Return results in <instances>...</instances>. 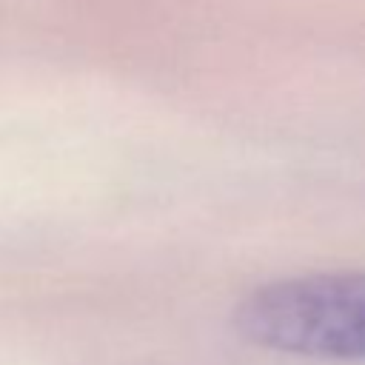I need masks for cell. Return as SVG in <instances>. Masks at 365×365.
Segmentation results:
<instances>
[{
  "instance_id": "1",
  "label": "cell",
  "mask_w": 365,
  "mask_h": 365,
  "mask_svg": "<svg viewBox=\"0 0 365 365\" xmlns=\"http://www.w3.org/2000/svg\"><path fill=\"white\" fill-rule=\"evenodd\" d=\"M234 325L245 342L268 351L365 359V271L268 282L237 305Z\"/></svg>"
}]
</instances>
